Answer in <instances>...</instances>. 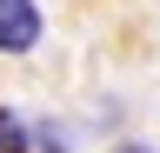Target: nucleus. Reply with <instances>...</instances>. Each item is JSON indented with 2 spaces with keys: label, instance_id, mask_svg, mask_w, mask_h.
Returning a JSON list of instances; mask_svg holds the SVG:
<instances>
[{
  "label": "nucleus",
  "instance_id": "nucleus-1",
  "mask_svg": "<svg viewBox=\"0 0 160 153\" xmlns=\"http://www.w3.org/2000/svg\"><path fill=\"white\" fill-rule=\"evenodd\" d=\"M40 40V7L33 0H0V53H27Z\"/></svg>",
  "mask_w": 160,
  "mask_h": 153
},
{
  "label": "nucleus",
  "instance_id": "nucleus-2",
  "mask_svg": "<svg viewBox=\"0 0 160 153\" xmlns=\"http://www.w3.org/2000/svg\"><path fill=\"white\" fill-rule=\"evenodd\" d=\"M0 153H27V127H20L7 107H0Z\"/></svg>",
  "mask_w": 160,
  "mask_h": 153
},
{
  "label": "nucleus",
  "instance_id": "nucleus-3",
  "mask_svg": "<svg viewBox=\"0 0 160 153\" xmlns=\"http://www.w3.org/2000/svg\"><path fill=\"white\" fill-rule=\"evenodd\" d=\"M113 153H153V146H133V140H127V146H113Z\"/></svg>",
  "mask_w": 160,
  "mask_h": 153
}]
</instances>
